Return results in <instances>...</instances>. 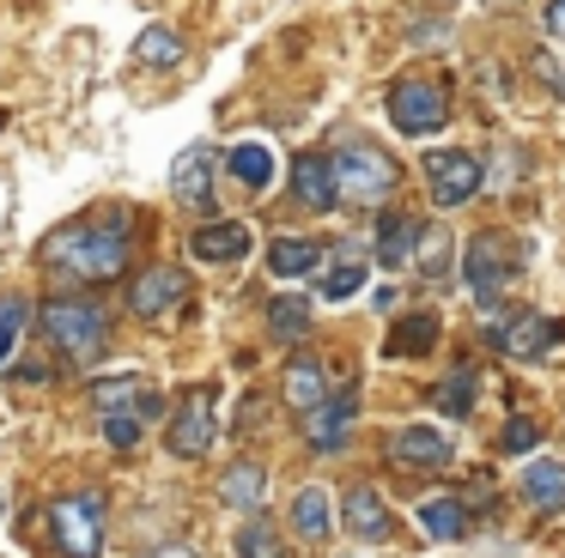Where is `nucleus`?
Instances as JSON below:
<instances>
[{
	"label": "nucleus",
	"mask_w": 565,
	"mask_h": 558,
	"mask_svg": "<svg viewBox=\"0 0 565 558\" xmlns=\"http://www.w3.org/2000/svg\"><path fill=\"white\" fill-rule=\"evenodd\" d=\"M353 425H359V388H341V395L317 400V407L305 412V443L322 449V455H334V449L353 443Z\"/></svg>",
	"instance_id": "obj_12"
},
{
	"label": "nucleus",
	"mask_w": 565,
	"mask_h": 558,
	"mask_svg": "<svg viewBox=\"0 0 565 558\" xmlns=\"http://www.w3.org/2000/svg\"><path fill=\"white\" fill-rule=\"evenodd\" d=\"M431 346H438V315H431V310L402 315V322L390 328V340H383V352H390V358H426Z\"/></svg>",
	"instance_id": "obj_26"
},
{
	"label": "nucleus",
	"mask_w": 565,
	"mask_h": 558,
	"mask_svg": "<svg viewBox=\"0 0 565 558\" xmlns=\"http://www.w3.org/2000/svg\"><path fill=\"white\" fill-rule=\"evenodd\" d=\"M365 279H371V255L353 249V243H341V249H334V261L322 267L317 291H322L329 303H347L353 291H365Z\"/></svg>",
	"instance_id": "obj_16"
},
{
	"label": "nucleus",
	"mask_w": 565,
	"mask_h": 558,
	"mask_svg": "<svg viewBox=\"0 0 565 558\" xmlns=\"http://www.w3.org/2000/svg\"><path fill=\"white\" fill-rule=\"evenodd\" d=\"M286 516H292V534L305 546H317V540H329V534H334V504H329V492H322V485H298Z\"/></svg>",
	"instance_id": "obj_17"
},
{
	"label": "nucleus",
	"mask_w": 565,
	"mask_h": 558,
	"mask_svg": "<svg viewBox=\"0 0 565 558\" xmlns=\"http://www.w3.org/2000/svg\"><path fill=\"white\" fill-rule=\"evenodd\" d=\"M419 528H426V540H468V528H475V509H468V497H426L419 504Z\"/></svg>",
	"instance_id": "obj_21"
},
{
	"label": "nucleus",
	"mask_w": 565,
	"mask_h": 558,
	"mask_svg": "<svg viewBox=\"0 0 565 558\" xmlns=\"http://www.w3.org/2000/svg\"><path fill=\"white\" fill-rule=\"evenodd\" d=\"M383 109H390V121H395L402 133L426 140V133L444 128V109H450V97H444V85L426 79V73H402V79L390 85V97H383Z\"/></svg>",
	"instance_id": "obj_7"
},
{
	"label": "nucleus",
	"mask_w": 565,
	"mask_h": 558,
	"mask_svg": "<svg viewBox=\"0 0 565 558\" xmlns=\"http://www.w3.org/2000/svg\"><path fill=\"white\" fill-rule=\"evenodd\" d=\"M292 194L298 206H310V213H329L334 206V176H329V158L322 152H305L292 164Z\"/></svg>",
	"instance_id": "obj_24"
},
{
	"label": "nucleus",
	"mask_w": 565,
	"mask_h": 558,
	"mask_svg": "<svg viewBox=\"0 0 565 558\" xmlns=\"http://www.w3.org/2000/svg\"><path fill=\"white\" fill-rule=\"evenodd\" d=\"M341 522H347V534H353V540H365V546H383V540L395 534L390 504H383L377 485H347V497H341Z\"/></svg>",
	"instance_id": "obj_15"
},
{
	"label": "nucleus",
	"mask_w": 565,
	"mask_h": 558,
	"mask_svg": "<svg viewBox=\"0 0 565 558\" xmlns=\"http://www.w3.org/2000/svg\"><path fill=\"white\" fill-rule=\"evenodd\" d=\"M140 558H201V552H195V546L177 540V546H159V552H140Z\"/></svg>",
	"instance_id": "obj_36"
},
{
	"label": "nucleus",
	"mask_w": 565,
	"mask_h": 558,
	"mask_svg": "<svg viewBox=\"0 0 565 558\" xmlns=\"http://www.w3.org/2000/svg\"><path fill=\"white\" fill-rule=\"evenodd\" d=\"M438 31H444V24H431V19H419V24H414V43H438Z\"/></svg>",
	"instance_id": "obj_37"
},
{
	"label": "nucleus",
	"mask_w": 565,
	"mask_h": 558,
	"mask_svg": "<svg viewBox=\"0 0 565 558\" xmlns=\"http://www.w3.org/2000/svg\"><path fill=\"white\" fill-rule=\"evenodd\" d=\"M487 340L504 358L535 364V358H547L553 346H565V322H553V315H541V310H516V315H499V322L487 328Z\"/></svg>",
	"instance_id": "obj_9"
},
{
	"label": "nucleus",
	"mask_w": 565,
	"mask_h": 558,
	"mask_svg": "<svg viewBox=\"0 0 565 558\" xmlns=\"http://www.w3.org/2000/svg\"><path fill=\"white\" fill-rule=\"evenodd\" d=\"M268 273H280V279L322 273V243L317 237H274L268 243Z\"/></svg>",
	"instance_id": "obj_25"
},
{
	"label": "nucleus",
	"mask_w": 565,
	"mask_h": 558,
	"mask_svg": "<svg viewBox=\"0 0 565 558\" xmlns=\"http://www.w3.org/2000/svg\"><path fill=\"white\" fill-rule=\"evenodd\" d=\"M329 176H334V201H353V206H377L383 194L402 182V170H395V158L383 152L377 140H365V133H353V140H341L329 152Z\"/></svg>",
	"instance_id": "obj_4"
},
{
	"label": "nucleus",
	"mask_w": 565,
	"mask_h": 558,
	"mask_svg": "<svg viewBox=\"0 0 565 558\" xmlns=\"http://www.w3.org/2000/svg\"><path fill=\"white\" fill-rule=\"evenodd\" d=\"M189 298V273H177V267H147V273H135V286H128V310L140 315V322H171L177 310H183Z\"/></svg>",
	"instance_id": "obj_11"
},
{
	"label": "nucleus",
	"mask_w": 565,
	"mask_h": 558,
	"mask_svg": "<svg viewBox=\"0 0 565 558\" xmlns=\"http://www.w3.org/2000/svg\"><path fill=\"white\" fill-rule=\"evenodd\" d=\"M50 528L62 558H98L104 552V492H74L50 504Z\"/></svg>",
	"instance_id": "obj_6"
},
{
	"label": "nucleus",
	"mask_w": 565,
	"mask_h": 558,
	"mask_svg": "<svg viewBox=\"0 0 565 558\" xmlns=\"http://www.w3.org/2000/svg\"><path fill=\"white\" fill-rule=\"evenodd\" d=\"M426 194L438 206H468L480 194V164L475 152H462V146H438V152H426Z\"/></svg>",
	"instance_id": "obj_10"
},
{
	"label": "nucleus",
	"mask_w": 565,
	"mask_h": 558,
	"mask_svg": "<svg viewBox=\"0 0 565 558\" xmlns=\"http://www.w3.org/2000/svg\"><path fill=\"white\" fill-rule=\"evenodd\" d=\"M547 31L565 43V0H547Z\"/></svg>",
	"instance_id": "obj_35"
},
{
	"label": "nucleus",
	"mask_w": 565,
	"mask_h": 558,
	"mask_svg": "<svg viewBox=\"0 0 565 558\" xmlns=\"http://www.w3.org/2000/svg\"><path fill=\"white\" fill-rule=\"evenodd\" d=\"M237 558H292V546H286L280 528H274V522L256 509V516L237 528Z\"/></svg>",
	"instance_id": "obj_29"
},
{
	"label": "nucleus",
	"mask_w": 565,
	"mask_h": 558,
	"mask_svg": "<svg viewBox=\"0 0 565 558\" xmlns=\"http://www.w3.org/2000/svg\"><path fill=\"white\" fill-rule=\"evenodd\" d=\"M189 249H195V261H244V255H249V225H244V218L201 225L195 237H189Z\"/></svg>",
	"instance_id": "obj_18"
},
{
	"label": "nucleus",
	"mask_w": 565,
	"mask_h": 558,
	"mask_svg": "<svg viewBox=\"0 0 565 558\" xmlns=\"http://www.w3.org/2000/svg\"><path fill=\"white\" fill-rule=\"evenodd\" d=\"M213 170H220V158H213L207 140L183 146V152H177V164H171V194H177V206H189V213H207V206H213Z\"/></svg>",
	"instance_id": "obj_13"
},
{
	"label": "nucleus",
	"mask_w": 565,
	"mask_h": 558,
	"mask_svg": "<svg viewBox=\"0 0 565 558\" xmlns=\"http://www.w3.org/2000/svg\"><path fill=\"white\" fill-rule=\"evenodd\" d=\"M407 267H419L426 279H444V273H450V237H444V225H419L414 261H407Z\"/></svg>",
	"instance_id": "obj_31"
},
{
	"label": "nucleus",
	"mask_w": 565,
	"mask_h": 558,
	"mask_svg": "<svg viewBox=\"0 0 565 558\" xmlns=\"http://www.w3.org/2000/svg\"><path fill=\"white\" fill-rule=\"evenodd\" d=\"M92 407H98L104 443H110V449H135L140 437H147V425H159L164 395H159V383H152V376L122 371V376L92 383Z\"/></svg>",
	"instance_id": "obj_3"
},
{
	"label": "nucleus",
	"mask_w": 565,
	"mask_h": 558,
	"mask_svg": "<svg viewBox=\"0 0 565 558\" xmlns=\"http://www.w3.org/2000/svg\"><path fill=\"white\" fill-rule=\"evenodd\" d=\"M135 61H147V67H177V61H183V36H177L171 24H147V31L135 36Z\"/></svg>",
	"instance_id": "obj_30"
},
{
	"label": "nucleus",
	"mask_w": 565,
	"mask_h": 558,
	"mask_svg": "<svg viewBox=\"0 0 565 558\" xmlns=\"http://www.w3.org/2000/svg\"><path fill=\"white\" fill-rule=\"evenodd\" d=\"M262 492H268V468H256V461H232L220 473V504L237 509V516H256Z\"/></svg>",
	"instance_id": "obj_19"
},
{
	"label": "nucleus",
	"mask_w": 565,
	"mask_h": 558,
	"mask_svg": "<svg viewBox=\"0 0 565 558\" xmlns=\"http://www.w3.org/2000/svg\"><path fill=\"white\" fill-rule=\"evenodd\" d=\"M468 298L480 303V310H499V298L511 291L516 279V243L499 237V230H487V237L468 243Z\"/></svg>",
	"instance_id": "obj_8"
},
{
	"label": "nucleus",
	"mask_w": 565,
	"mask_h": 558,
	"mask_svg": "<svg viewBox=\"0 0 565 558\" xmlns=\"http://www.w3.org/2000/svg\"><path fill=\"white\" fill-rule=\"evenodd\" d=\"M164 443H171V455L183 461H201L213 443H220V407H213V388H183L177 395V412L164 419Z\"/></svg>",
	"instance_id": "obj_5"
},
{
	"label": "nucleus",
	"mask_w": 565,
	"mask_h": 558,
	"mask_svg": "<svg viewBox=\"0 0 565 558\" xmlns=\"http://www.w3.org/2000/svg\"><path fill=\"white\" fill-rule=\"evenodd\" d=\"M128 255H135V237H128V218H74V225L50 230L38 243V261L50 267L55 279H74V286H104V279L128 273Z\"/></svg>",
	"instance_id": "obj_1"
},
{
	"label": "nucleus",
	"mask_w": 565,
	"mask_h": 558,
	"mask_svg": "<svg viewBox=\"0 0 565 558\" xmlns=\"http://www.w3.org/2000/svg\"><path fill=\"white\" fill-rule=\"evenodd\" d=\"M535 443H541V425H535V419H523V412H516V419L504 425V437H499L504 455H529Z\"/></svg>",
	"instance_id": "obj_34"
},
{
	"label": "nucleus",
	"mask_w": 565,
	"mask_h": 558,
	"mask_svg": "<svg viewBox=\"0 0 565 558\" xmlns=\"http://www.w3.org/2000/svg\"><path fill=\"white\" fill-rule=\"evenodd\" d=\"M280 395H286L292 412H310L317 400H329V364L322 358H292L286 376H280Z\"/></svg>",
	"instance_id": "obj_20"
},
{
	"label": "nucleus",
	"mask_w": 565,
	"mask_h": 558,
	"mask_svg": "<svg viewBox=\"0 0 565 558\" xmlns=\"http://www.w3.org/2000/svg\"><path fill=\"white\" fill-rule=\"evenodd\" d=\"M390 468L407 473H444L450 468V437L431 431V425H407V431L390 437Z\"/></svg>",
	"instance_id": "obj_14"
},
{
	"label": "nucleus",
	"mask_w": 565,
	"mask_h": 558,
	"mask_svg": "<svg viewBox=\"0 0 565 558\" xmlns=\"http://www.w3.org/2000/svg\"><path fill=\"white\" fill-rule=\"evenodd\" d=\"M523 497H529L535 509H547V516H559V509H565V461L529 455V468H523Z\"/></svg>",
	"instance_id": "obj_22"
},
{
	"label": "nucleus",
	"mask_w": 565,
	"mask_h": 558,
	"mask_svg": "<svg viewBox=\"0 0 565 558\" xmlns=\"http://www.w3.org/2000/svg\"><path fill=\"white\" fill-rule=\"evenodd\" d=\"M25 328H31V298L7 291V298H0V364L13 358V346L25 340Z\"/></svg>",
	"instance_id": "obj_33"
},
{
	"label": "nucleus",
	"mask_w": 565,
	"mask_h": 558,
	"mask_svg": "<svg viewBox=\"0 0 565 558\" xmlns=\"http://www.w3.org/2000/svg\"><path fill=\"white\" fill-rule=\"evenodd\" d=\"M225 170H232L244 189L262 194V189L274 182V146H268V140H237L232 152H225Z\"/></svg>",
	"instance_id": "obj_28"
},
{
	"label": "nucleus",
	"mask_w": 565,
	"mask_h": 558,
	"mask_svg": "<svg viewBox=\"0 0 565 558\" xmlns=\"http://www.w3.org/2000/svg\"><path fill=\"white\" fill-rule=\"evenodd\" d=\"M414 237H419L414 213H383L377 218V261L390 267V273H402V267L414 261Z\"/></svg>",
	"instance_id": "obj_23"
},
{
	"label": "nucleus",
	"mask_w": 565,
	"mask_h": 558,
	"mask_svg": "<svg viewBox=\"0 0 565 558\" xmlns=\"http://www.w3.org/2000/svg\"><path fill=\"white\" fill-rule=\"evenodd\" d=\"M475 395H480L475 371H450V376L438 383V395H431V400H438L444 419H468V412H475Z\"/></svg>",
	"instance_id": "obj_32"
},
{
	"label": "nucleus",
	"mask_w": 565,
	"mask_h": 558,
	"mask_svg": "<svg viewBox=\"0 0 565 558\" xmlns=\"http://www.w3.org/2000/svg\"><path fill=\"white\" fill-rule=\"evenodd\" d=\"M310 328H317V315H310V298L305 291H280V298H268V334L274 340H305Z\"/></svg>",
	"instance_id": "obj_27"
},
{
	"label": "nucleus",
	"mask_w": 565,
	"mask_h": 558,
	"mask_svg": "<svg viewBox=\"0 0 565 558\" xmlns=\"http://www.w3.org/2000/svg\"><path fill=\"white\" fill-rule=\"evenodd\" d=\"M31 315H38L43 340H50L67 364H98L104 352H110V310H104L98 298H86V291H62V298H50Z\"/></svg>",
	"instance_id": "obj_2"
}]
</instances>
